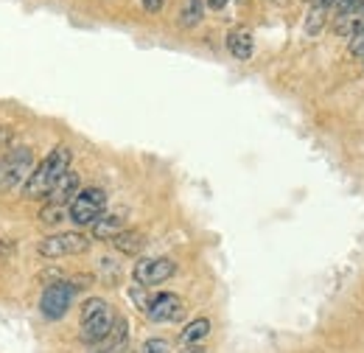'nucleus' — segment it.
Segmentation results:
<instances>
[{
	"instance_id": "obj_4",
	"label": "nucleus",
	"mask_w": 364,
	"mask_h": 353,
	"mask_svg": "<svg viewBox=\"0 0 364 353\" xmlns=\"http://www.w3.org/2000/svg\"><path fill=\"white\" fill-rule=\"evenodd\" d=\"M104 208H107V194L101 188H85L68 205V216L79 227H90V224H95L104 216Z\"/></svg>"
},
{
	"instance_id": "obj_5",
	"label": "nucleus",
	"mask_w": 364,
	"mask_h": 353,
	"mask_svg": "<svg viewBox=\"0 0 364 353\" xmlns=\"http://www.w3.org/2000/svg\"><path fill=\"white\" fill-rule=\"evenodd\" d=\"M90 241L85 233H53V236H46L37 250L43 258H65V255H79V253H87Z\"/></svg>"
},
{
	"instance_id": "obj_11",
	"label": "nucleus",
	"mask_w": 364,
	"mask_h": 353,
	"mask_svg": "<svg viewBox=\"0 0 364 353\" xmlns=\"http://www.w3.org/2000/svg\"><path fill=\"white\" fill-rule=\"evenodd\" d=\"M127 337H129V325H127L124 317H118L112 331L107 334V339L95 345V353H121V348L127 345Z\"/></svg>"
},
{
	"instance_id": "obj_17",
	"label": "nucleus",
	"mask_w": 364,
	"mask_h": 353,
	"mask_svg": "<svg viewBox=\"0 0 364 353\" xmlns=\"http://www.w3.org/2000/svg\"><path fill=\"white\" fill-rule=\"evenodd\" d=\"M325 14H331V11H328V9H319V6L311 9V14H309V20H306V31H309V34H317L319 28H322Z\"/></svg>"
},
{
	"instance_id": "obj_1",
	"label": "nucleus",
	"mask_w": 364,
	"mask_h": 353,
	"mask_svg": "<svg viewBox=\"0 0 364 353\" xmlns=\"http://www.w3.org/2000/svg\"><path fill=\"white\" fill-rule=\"evenodd\" d=\"M70 172V149L68 146H56L46 160L31 172V176L23 185V196L26 199H48V194L53 191V185Z\"/></svg>"
},
{
	"instance_id": "obj_21",
	"label": "nucleus",
	"mask_w": 364,
	"mask_h": 353,
	"mask_svg": "<svg viewBox=\"0 0 364 353\" xmlns=\"http://www.w3.org/2000/svg\"><path fill=\"white\" fill-rule=\"evenodd\" d=\"M140 3H143V9H146V11H160L166 0H140Z\"/></svg>"
},
{
	"instance_id": "obj_18",
	"label": "nucleus",
	"mask_w": 364,
	"mask_h": 353,
	"mask_svg": "<svg viewBox=\"0 0 364 353\" xmlns=\"http://www.w3.org/2000/svg\"><path fill=\"white\" fill-rule=\"evenodd\" d=\"M40 219L46 221V224H59V221L65 219V208H59V205H46L43 214H40Z\"/></svg>"
},
{
	"instance_id": "obj_15",
	"label": "nucleus",
	"mask_w": 364,
	"mask_h": 353,
	"mask_svg": "<svg viewBox=\"0 0 364 353\" xmlns=\"http://www.w3.org/2000/svg\"><path fill=\"white\" fill-rule=\"evenodd\" d=\"M90 227H92V236H95V238H109V241H112V238L124 230V219L109 214V216H101V219L95 221V224H90Z\"/></svg>"
},
{
	"instance_id": "obj_2",
	"label": "nucleus",
	"mask_w": 364,
	"mask_h": 353,
	"mask_svg": "<svg viewBox=\"0 0 364 353\" xmlns=\"http://www.w3.org/2000/svg\"><path fill=\"white\" fill-rule=\"evenodd\" d=\"M115 311L107 300L101 297H90L85 306H82V342L87 345H98L107 339V334L112 331L115 325Z\"/></svg>"
},
{
	"instance_id": "obj_9",
	"label": "nucleus",
	"mask_w": 364,
	"mask_h": 353,
	"mask_svg": "<svg viewBox=\"0 0 364 353\" xmlns=\"http://www.w3.org/2000/svg\"><path fill=\"white\" fill-rule=\"evenodd\" d=\"M79 191H82V179H79V174H76V172H68V174L53 185V191L48 194V205H59V208H65V205H70V202L79 196Z\"/></svg>"
},
{
	"instance_id": "obj_7",
	"label": "nucleus",
	"mask_w": 364,
	"mask_h": 353,
	"mask_svg": "<svg viewBox=\"0 0 364 353\" xmlns=\"http://www.w3.org/2000/svg\"><path fill=\"white\" fill-rule=\"evenodd\" d=\"M174 272H177V264L171 258H140L132 269V278L140 286H157V283H166Z\"/></svg>"
},
{
	"instance_id": "obj_16",
	"label": "nucleus",
	"mask_w": 364,
	"mask_h": 353,
	"mask_svg": "<svg viewBox=\"0 0 364 353\" xmlns=\"http://www.w3.org/2000/svg\"><path fill=\"white\" fill-rule=\"evenodd\" d=\"M202 20V3L199 0H188V6L182 9V26H193Z\"/></svg>"
},
{
	"instance_id": "obj_3",
	"label": "nucleus",
	"mask_w": 364,
	"mask_h": 353,
	"mask_svg": "<svg viewBox=\"0 0 364 353\" xmlns=\"http://www.w3.org/2000/svg\"><path fill=\"white\" fill-rule=\"evenodd\" d=\"M34 169H37L34 166V152L28 146L11 149L0 160V191L6 194V191H14V188H23Z\"/></svg>"
},
{
	"instance_id": "obj_20",
	"label": "nucleus",
	"mask_w": 364,
	"mask_h": 353,
	"mask_svg": "<svg viewBox=\"0 0 364 353\" xmlns=\"http://www.w3.org/2000/svg\"><path fill=\"white\" fill-rule=\"evenodd\" d=\"M350 53L364 59V31H359L356 37H350Z\"/></svg>"
},
{
	"instance_id": "obj_22",
	"label": "nucleus",
	"mask_w": 364,
	"mask_h": 353,
	"mask_svg": "<svg viewBox=\"0 0 364 353\" xmlns=\"http://www.w3.org/2000/svg\"><path fill=\"white\" fill-rule=\"evenodd\" d=\"M208 6L219 11V9H225V6H228V0H208Z\"/></svg>"
},
{
	"instance_id": "obj_23",
	"label": "nucleus",
	"mask_w": 364,
	"mask_h": 353,
	"mask_svg": "<svg viewBox=\"0 0 364 353\" xmlns=\"http://www.w3.org/2000/svg\"><path fill=\"white\" fill-rule=\"evenodd\" d=\"M185 353H208V351H205V348H199V345H191Z\"/></svg>"
},
{
	"instance_id": "obj_19",
	"label": "nucleus",
	"mask_w": 364,
	"mask_h": 353,
	"mask_svg": "<svg viewBox=\"0 0 364 353\" xmlns=\"http://www.w3.org/2000/svg\"><path fill=\"white\" fill-rule=\"evenodd\" d=\"M140 353H171V345L166 342V339H146L143 342V348H140Z\"/></svg>"
},
{
	"instance_id": "obj_10",
	"label": "nucleus",
	"mask_w": 364,
	"mask_h": 353,
	"mask_svg": "<svg viewBox=\"0 0 364 353\" xmlns=\"http://www.w3.org/2000/svg\"><path fill=\"white\" fill-rule=\"evenodd\" d=\"M228 51L235 56V59L247 62V59L252 56V51H255V40H252V34H250L247 28H232V31L228 34Z\"/></svg>"
},
{
	"instance_id": "obj_12",
	"label": "nucleus",
	"mask_w": 364,
	"mask_h": 353,
	"mask_svg": "<svg viewBox=\"0 0 364 353\" xmlns=\"http://www.w3.org/2000/svg\"><path fill=\"white\" fill-rule=\"evenodd\" d=\"M333 31L339 37H356L359 31H364V9H356L350 14H336L333 17Z\"/></svg>"
},
{
	"instance_id": "obj_13",
	"label": "nucleus",
	"mask_w": 364,
	"mask_h": 353,
	"mask_svg": "<svg viewBox=\"0 0 364 353\" xmlns=\"http://www.w3.org/2000/svg\"><path fill=\"white\" fill-rule=\"evenodd\" d=\"M112 244H115V250L124 253V255H137L146 241H143V233H137V230H121V233L112 238Z\"/></svg>"
},
{
	"instance_id": "obj_8",
	"label": "nucleus",
	"mask_w": 364,
	"mask_h": 353,
	"mask_svg": "<svg viewBox=\"0 0 364 353\" xmlns=\"http://www.w3.org/2000/svg\"><path fill=\"white\" fill-rule=\"evenodd\" d=\"M146 317L151 322H174L182 317V300L174 292H160L146 303Z\"/></svg>"
},
{
	"instance_id": "obj_14",
	"label": "nucleus",
	"mask_w": 364,
	"mask_h": 353,
	"mask_svg": "<svg viewBox=\"0 0 364 353\" xmlns=\"http://www.w3.org/2000/svg\"><path fill=\"white\" fill-rule=\"evenodd\" d=\"M208 334H210V320H208V317H196L193 322L185 325V331L180 334V342L182 345H196V342H202Z\"/></svg>"
},
{
	"instance_id": "obj_24",
	"label": "nucleus",
	"mask_w": 364,
	"mask_h": 353,
	"mask_svg": "<svg viewBox=\"0 0 364 353\" xmlns=\"http://www.w3.org/2000/svg\"><path fill=\"white\" fill-rule=\"evenodd\" d=\"M362 9H364V0H362Z\"/></svg>"
},
{
	"instance_id": "obj_6",
	"label": "nucleus",
	"mask_w": 364,
	"mask_h": 353,
	"mask_svg": "<svg viewBox=\"0 0 364 353\" xmlns=\"http://www.w3.org/2000/svg\"><path fill=\"white\" fill-rule=\"evenodd\" d=\"M73 297H76V286L65 283V280H56L46 286L43 297H40V311L46 320H62L70 306H73Z\"/></svg>"
}]
</instances>
